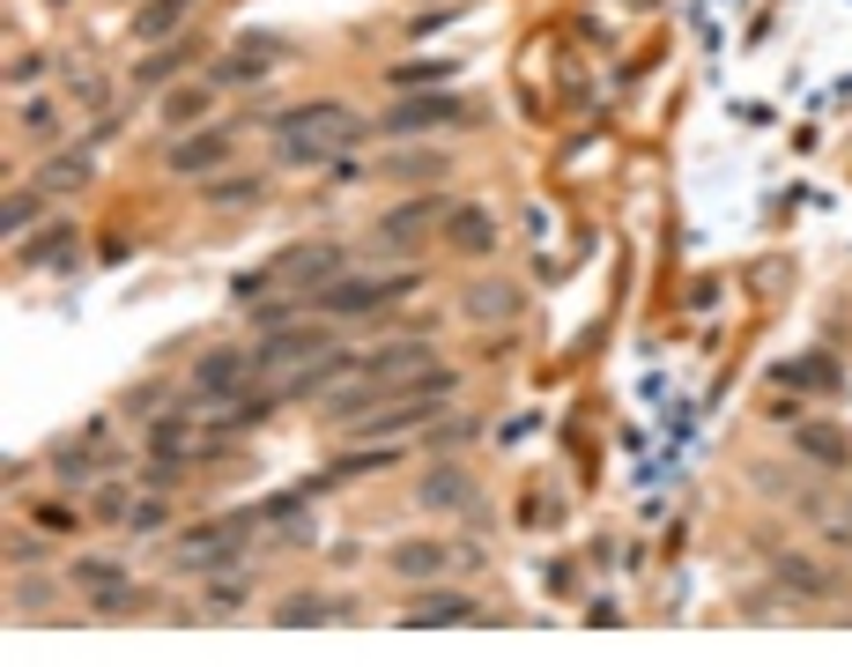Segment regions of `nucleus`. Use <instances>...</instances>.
<instances>
[{
  "label": "nucleus",
  "instance_id": "5",
  "mask_svg": "<svg viewBox=\"0 0 852 667\" xmlns=\"http://www.w3.org/2000/svg\"><path fill=\"white\" fill-rule=\"evenodd\" d=\"M230 142H238V126H208V134H178V142L164 148V171L170 178H208V171H222L230 164Z\"/></svg>",
  "mask_w": 852,
  "mask_h": 667
},
{
  "label": "nucleus",
  "instance_id": "17",
  "mask_svg": "<svg viewBox=\"0 0 852 667\" xmlns=\"http://www.w3.org/2000/svg\"><path fill=\"white\" fill-rule=\"evenodd\" d=\"M378 178H401V186L445 178V148H386V156H378Z\"/></svg>",
  "mask_w": 852,
  "mask_h": 667
},
{
  "label": "nucleus",
  "instance_id": "42",
  "mask_svg": "<svg viewBox=\"0 0 852 667\" xmlns=\"http://www.w3.org/2000/svg\"><path fill=\"white\" fill-rule=\"evenodd\" d=\"M148 408H164V386H134L126 394V416H148Z\"/></svg>",
  "mask_w": 852,
  "mask_h": 667
},
{
  "label": "nucleus",
  "instance_id": "6",
  "mask_svg": "<svg viewBox=\"0 0 852 667\" xmlns=\"http://www.w3.org/2000/svg\"><path fill=\"white\" fill-rule=\"evenodd\" d=\"M245 378H252V364H245V348H208L194 364V400L216 416V408H230V400L245 394Z\"/></svg>",
  "mask_w": 852,
  "mask_h": 667
},
{
  "label": "nucleus",
  "instance_id": "21",
  "mask_svg": "<svg viewBox=\"0 0 852 667\" xmlns=\"http://www.w3.org/2000/svg\"><path fill=\"white\" fill-rule=\"evenodd\" d=\"M779 386H793V394H838V364L830 356H793V364H779Z\"/></svg>",
  "mask_w": 852,
  "mask_h": 667
},
{
  "label": "nucleus",
  "instance_id": "4",
  "mask_svg": "<svg viewBox=\"0 0 852 667\" xmlns=\"http://www.w3.org/2000/svg\"><path fill=\"white\" fill-rule=\"evenodd\" d=\"M319 348H334L319 326H274V334H260V342L245 348V364H252V378H282V371H297Z\"/></svg>",
  "mask_w": 852,
  "mask_h": 667
},
{
  "label": "nucleus",
  "instance_id": "9",
  "mask_svg": "<svg viewBox=\"0 0 852 667\" xmlns=\"http://www.w3.org/2000/svg\"><path fill=\"white\" fill-rule=\"evenodd\" d=\"M415 504H430V512H482V497H475V482H467V468H430L423 482H415Z\"/></svg>",
  "mask_w": 852,
  "mask_h": 667
},
{
  "label": "nucleus",
  "instance_id": "39",
  "mask_svg": "<svg viewBox=\"0 0 852 667\" xmlns=\"http://www.w3.org/2000/svg\"><path fill=\"white\" fill-rule=\"evenodd\" d=\"M74 104H104V74L97 67H74Z\"/></svg>",
  "mask_w": 852,
  "mask_h": 667
},
{
  "label": "nucleus",
  "instance_id": "22",
  "mask_svg": "<svg viewBox=\"0 0 852 667\" xmlns=\"http://www.w3.org/2000/svg\"><path fill=\"white\" fill-rule=\"evenodd\" d=\"M334 616H341V601H319V593H290V601L274 608L282 630H312V623H334Z\"/></svg>",
  "mask_w": 852,
  "mask_h": 667
},
{
  "label": "nucleus",
  "instance_id": "31",
  "mask_svg": "<svg viewBox=\"0 0 852 667\" xmlns=\"http://www.w3.org/2000/svg\"><path fill=\"white\" fill-rule=\"evenodd\" d=\"M170 482H178V452H156V460H142V475H134V490H156V497H164Z\"/></svg>",
  "mask_w": 852,
  "mask_h": 667
},
{
  "label": "nucleus",
  "instance_id": "27",
  "mask_svg": "<svg viewBox=\"0 0 852 667\" xmlns=\"http://www.w3.org/2000/svg\"><path fill=\"white\" fill-rule=\"evenodd\" d=\"M304 312H312V296L297 290V296H274V304H252V326H260V334H274V326H297Z\"/></svg>",
  "mask_w": 852,
  "mask_h": 667
},
{
  "label": "nucleus",
  "instance_id": "18",
  "mask_svg": "<svg viewBox=\"0 0 852 667\" xmlns=\"http://www.w3.org/2000/svg\"><path fill=\"white\" fill-rule=\"evenodd\" d=\"M186 8L194 0H148V8H134V45H164L170 30L186 23Z\"/></svg>",
  "mask_w": 852,
  "mask_h": 667
},
{
  "label": "nucleus",
  "instance_id": "7",
  "mask_svg": "<svg viewBox=\"0 0 852 667\" xmlns=\"http://www.w3.org/2000/svg\"><path fill=\"white\" fill-rule=\"evenodd\" d=\"M274 268V282H290V290H326V282H341V268H349V252L341 246H290L282 260H268Z\"/></svg>",
  "mask_w": 852,
  "mask_h": 667
},
{
  "label": "nucleus",
  "instance_id": "33",
  "mask_svg": "<svg viewBox=\"0 0 852 667\" xmlns=\"http://www.w3.org/2000/svg\"><path fill=\"white\" fill-rule=\"evenodd\" d=\"M134 608H148V593L134 586V579H126L120 593H104V601H97V616H134Z\"/></svg>",
  "mask_w": 852,
  "mask_h": 667
},
{
  "label": "nucleus",
  "instance_id": "29",
  "mask_svg": "<svg viewBox=\"0 0 852 667\" xmlns=\"http://www.w3.org/2000/svg\"><path fill=\"white\" fill-rule=\"evenodd\" d=\"M52 608V586L45 579H15V593H8V616H45Z\"/></svg>",
  "mask_w": 852,
  "mask_h": 667
},
{
  "label": "nucleus",
  "instance_id": "19",
  "mask_svg": "<svg viewBox=\"0 0 852 667\" xmlns=\"http://www.w3.org/2000/svg\"><path fill=\"white\" fill-rule=\"evenodd\" d=\"M793 452H808V460H823V468H852V445L830 430V423H801L793 430Z\"/></svg>",
  "mask_w": 852,
  "mask_h": 667
},
{
  "label": "nucleus",
  "instance_id": "3",
  "mask_svg": "<svg viewBox=\"0 0 852 667\" xmlns=\"http://www.w3.org/2000/svg\"><path fill=\"white\" fill-rule=\"evenodd\" d=\"M453 216V200H438V194H423V200H401V208H386L378 216V230H371V260H401V252L415 246V230H438V222Z\"/></svg>",
  "mask_w": 852,
  "mask_h": 667
},
{
  "label": "nucleus",
  "instance_id": "28",
  "mask_svg": "<svg viewBox=\"0 0 852 667\" xmlns=\"http://www.w3.org/2000/svg\"><path fill=\"white\" fill-rule=\"evenodd\" d=\"M38 208H45V186H38V194H30V186H15V194H8V208H0V222H8V238H23L30 222H38Z\"/></svg>",
  "mask_w": 852,
  "mask_h": 667
},
{
  "label": "nucleus",
  "instance_id": "8",
  "mask_svg": "<svg viewBox=\"0 0 852 667\" xmlns=\"http://www.w3.org/2000/svg\"><path fill=\"white\" fill-rule=\"evenodd\" d=\"M282 52H290V38H274V30H252V38H238V45H230L216 67H208V82H260L268 67H282Z\"/></svg>",
  "mask_w": 852,
  "mask_h": 667
},
{
  "label": "nucleus",
  "instance_id": "13",
  "mask_svg": "<svg viewBox=\"0 0 852 667\" xmlns=\"http://www.w3.org/2000/svg\"><path fill=\"white\" fill-rule=\"evenodd\" d=\"M771 579H779V593H793V601H823V593H838V571L808 564V556H779Z\"/></svg>",
  "mask_w": 852,
  "mask_h": 667
},
{
  "label": "nucleus",
  "instance_id": "2",
  "mask_svg": "<svg viewBox=\"0 0 852 667\" xmlns=\"http://www.w3.org/2000/svg\"><path fill=\"white\" fill-rule=\"evenodd\" d=\"M438 126H475V104L453 97V90H408L378 112V134L386 142H415V134H438Z\"/></svg>",
  "mask_w": 852,
  "mask_h": 667
},
{
  "label": "nucleus",
  "instance_id": "32",
  "mask_svg": "<svg viewBox=\"0 0 852 667\" xmlns=\"http://www.w3.org/2000/svg\"><path fill=\"white\" fill-rule=\"evenodd\" d=\"M200 586H208V601H216V608H238L245 593H252V586H245V571H216V579H200Z\"/></svg>",
  "mask_w": 852,
  "mask_h": 667
},
{
  "label": "nucleus",
  "instance_id": "15",
  "mask_svg": "<svg viewBox=\"0 0 852 667\" xmlns=\"http://www.w3.org/2000/svg\"><path fill=\"white\" fill-rule=\"evenodd\" d=\"M200 200H208V208H252V200H268V171H222V178H200Z\"/></svg>",
  "mask_w": 852,
  "mask_h": 667
},
{
  "label": "nucleus",
  "instance_id": "24",
  "mask_svg": "<svg viewBox=\"0 0 852 667\" xmlns=\"http://www.w3.org/2000/svg\"><path fill=\"white\" fill-rule=\"evenodd\" d=\"M208 90H216L208 74H200V82H186V90H170V97H164V126H194V119H208Z\"/></svg>",
  "mask_w": 852,
  "mask_h": 667
},
{
  "label": "nucleus",
  "instance_id": "25",
  "mask_svg": "<svg viewBox=\"0 0 852 667\" xmlns=\"http://www.w3.org/2000/svg\"><path fill=\"white\" fill-rule=\"evenodd\" d=\"M74 586H90L104 601V593H120L126 586V571L112 564V556H74Z\"/></svg>",
  "mask_w": 852,
  "mask_h": 667
},
{
  "label": "nucleus",
  "instance_id": "43",
  "mask_svg": "<svg viewBox=\"0 0 852 667\" xmlns=\"http://www.w3.org/2000/svg\"><path fill=\"white\" fill-rule=\"evenodd\" d=\"M326 178H334V186H356L364 171H356V156H334V164H326Z\"/></svg>",
  "mask_w": 852,
  "mask_h": 667
},
{
  "label": "nucleus",
  "instance_id": "12",
  "mask_svg": "<svg viewBox=\"0 0 852 667\" xmlns=\"http://www.w3.org/2000/svg\"><path fill=\"white\" fill-rule=\"evenodd\" d=\"M438 238L453 252H475V260H482V252H497V216H489V208H453V216L438 222Z\"/></svg>",
  "mask_w": 852,
  "mask_h": 667
},
{
  "label": "nucleus",
  "instance_id": "36",
  "mask_svg": "<svg viewBox=\"0 0 852 667\" xmlns=\"http://www.w3.org/2000/svg\"><path fill=\"white\" fill-rule=\"evenodd\" d=\"M52 468H60V482H74V490H82V482H90V452L60 445V452H52Z\"/></svg>",
  "mask_w": 852,
  "mask_h": 667
},
{
  "label": "nucleus",
  "instance_id": "23",
  "mask_svg": "<svg viewBox=\"0 0 852 667\" xmlns=\"http://www.w3.org/2000/svg\"><path fill=\"white\" fill-rule=\"evenodd\" d=\"M460 74V60H408V67H393V90L408 97V90H445Z\"/></svg>",
  "mask_w": 852,
  "mask_h": 667
},
{
  "label": "nucleus",
  "instance_id": "38",
  "mask_svg": "<svg viewBox=\"0 0 852 667\" xmlns=\"http://www.w3.org/2000/svg\"><path fill=\"white\" fill-rule=\"evenodd\" d=\"M38 74H45V60H38V52H15V60H8V90H30Z\"/></svg>",
  "mask_w": 852,
  "mask_h": 667
},
{
  "label": "nucleus",
  "instance_id": "26",
  "mask_svg": "<svg viewBox=\"0 0 852 667\" xmlns=\"http://www.w3.org/2000/svg\"><path fill=\"white\" fill-rule=\"evenodd\" d=\"M178 67H186V45H156L148 60H134V90H156V82H170Z\"/></svg>",
  "mask_w": 852,
  "mask_h": 667
},
{
  "label": "nucleus",
  "instance_id": "16",
  "mask_svg": "<svg viewBox=\"0 0 852 667\" xmlns=\"http://www.w3.org/2000/svg\"><path fill=\"white\" fill-rule=\"evenodd\" d=\"M90 178H97V156H90V148H60V156H52L45 171H38V186L67 200V194H82Z\"/></svg>",
  "mask_w": 852,
  "mask_h": 667
},
{
  "label": "nucleus",
  "instance_id": "34",
  "mask_svg": "<svg viewBox=\"0 0 852 667\" xmlns=\"http://www.w3.org/2000/svg\"><path fill=\"white\" fill-rule=\"evenodd\" d=\"M164 497H156V490H148V504H134V512H126V534H156V527H164Z\"/></svg>",
  "mask_w": 852,
  "mask_h": 667
},
{
  "label": "nucleus",
  "instance_id": "1",
  "mask_svg": "<svg viewBox=\"0 0 852 667\" xmlns=\"http://www.w3.org/2000/svg\"><path fill=\"white\" fill-rule=\"evenodd\" d=\"M415 290H423V274H415V268L341 274V282L312 290V312H326V320H364V312H386V304H401V296H415Z\"/></svg>",
  "mask_w": 852,
  "mask_h": 667
},
{
  "label": "nucleus",
  "instance_id": "14",
  "mask_svg": "<svg viewBox=\"0 0 852 667\" xmlns=\"http://www.w3.org/2000/svg\"><path fill=\"white\" fill-rule=\"evenodd\" d=\"M519 304H527V296L511 290V282H475L460 312H467L475 326H505V320H519Z\"/></svg>",
  "mask_w": 852,
  "mask_h": 667
},
{
  "label": "nucleus",
  "instance_id": "30",
  "mask_svg": "<svg viewBox=\"0 0 852 667\" xmlns=\"http://www.w3.org/2000/svg\"><path fill=\"white\" fill-rule=\"evenodd\" d=\"M45 260H74V230H45L38 246H23V268H45Z\"/></svg>",
  "mask_w": 852,
  "mask_h": 667
},
{
  "label": "nucleus",
  "instance_id": "41",
  "mask_svg": "<svg viewBox=\"0 0 852 667\" xmlns=\"http://www.w3.org/2000/svg\"><path fill=\"white\" fill-rule=\"evenodd\" d=\"M38 556H45L38 534H8V564H38Z\"/></svg>",
  "mask_w": 852,
  "mask_h": 667
},
{
  "label": "nucleus",
  "instance_id": "37",
  "mask_svg": "<svg viewBox=\"0 0 852 667\" xmlns=\"http://www.w3.org/2000/svg\"><path fill=\"white\" fill-rule=\"evenodd\" d=\"M90 504H97V519H126V512H134V504H126V482H97Z\"/></svg>",
  "mask_w": 852,
  "mask_h": 667
},
{
  "label": "nucleus",
  "instance_id": "11",
  "mask_svg": "<svg viewBox=\"0 0 852 667\" xmlns=\"http://www.w3.org/2000/svg\"><path fill=\"white\" fill-rule=\"evenodd\" d=\"M445 564H453V549H445L438 534H415V542H393L386 549V571H393V579H438Z\"/></svg>",
  "mask_w": 852,
  "mask_h": 667
},
{
  "label": "nucleus",
  "instance_id": "10",
  "mask_svg": "<svg viewBox=\"0 0 852 667\" xmlns=\"http://www.w3.org/2000/svg\"><path fill=\"white\" fill-rule=\"evenodd\" d=\"M356 119V112H349V104H290V112H268V134L274 142H297V134H334V126H349Z\"/></svg>",
  "mask_w": 852,
  "mask_h": 667
},
{
  "label": "nucleus",
  "instance_id": "35",
  "mask_svg": "<svg viewBox=\"0 0 852 667\" xmlns=\"http://www.w3.org/2000/svg\"><path fill=\"white\" fill-rule=\"evenodd\" d=\"M52 126H60V112H52L45 97H30V104H23V134H38V142H52Z\"/></svg>",
  "mask_w": 852,
  "mask_h": 667
},
{
  "label": "nucleus",
  "instance_id": "20",
  "mask_svg": "<svg viewBox=\"0 0 852 667\" xmlns=\"http://www.w3.org/2000/svg\"><path fill=\"white\" fill-rule=\"evenodd\" d=\"M482 608H475V593H438V601H415L408 623L415 630H430V623H475Z\"/></svg>",
  "mask_w": 852,
  "mask_h": 667
},
{
  "label": "nucleus",
  "instance_id": "40",
  "mask_svg": "<svg viewBox=\"0 0 852 667\" xmlns=\"http://www.w3.org/2000/svg\"><path fill=\"white\" fill-rule=\"evenodd\" d=\"M786 274H793L786 260H763V268L749 274V290H763V296H771V290H786Z\"/></svg>",
  "mask_w": 852,
  "mask_h": 667
}]
</instances>
